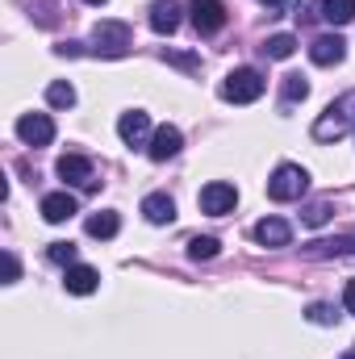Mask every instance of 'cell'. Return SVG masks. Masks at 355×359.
<instances>
[{
  "label": "cell",
  "instance_id": "cell-14",
  "mask_svg": "<svg viewBox=\"0 0 355 359\" xmlns=\"http://www.w3.org/2000/svg\"><path fill=\"white\" fill-rule=\"evenodd\" d=\"M55 172H59V180H67V184L92 188V163L84 159V155H63V159L55 163Z\"/></svg>",
  "mask_w": 355,
  "mask_h": 359
},
{
  "label": "cell",
  "instance_id": "cell-22",
  "mask_svg": "<svg viewBox=\"0 0 355 359\" xmlns=\"http://www.w3.org/2000/svg\"><path fill=\"white\" fill-rule=\"evenodd\" d=\"M314 326H335L339 322V309L335 305H326V301H318V305H309V313H305Z\"/></svg>",
  "mask_w": 355,
  "mask_h": 359
},
{
  "label": "cell",
  "instance_id": "cell-18",
  "mask_svg": "<svg viewBox=\"0 0 355 359\" xmlns=\"http://www.w3.org/2000/svg\"><path fill=\"white\" fill-rule=\"evenodd\" d=\"M322 17L330 25H347L355 21V0H322Z\"/></svg>",
  "mask_w": 355,
  "mask_h": 359
},
{
  "label": "cell",
  "instance_id": "cell-26",
  "mask_svg": "<svg viewBox=\"0 0 355 359\" xmlns=\"http://www.w3.org/2000/svg\"><path fill=\"white\" fill-rule=\"evenodd\" d=\"M21 276V264H17V255L13 251H4V284H13Z\"/></svg>",
  "mask_w": 355,
  "mask_h": 359
},
{
  "label": "cell",
  "instance_id": "cell-13",
  "mask_svg": "<svg viewBox=\"0 0 355 359\" xmlns=\"http://www.w3.org/2000/svg\"><path fill=\"white\" fill-rule=\"evenodd\" d=\"M142 217H147L151 226H168V222H176V201H172L168 192H151V196L142 201Z\"/></svg>",
  "mask_w": 355,
  "mask_h": 359
},
{
  "label": "cell",
  "instance_id": "cell-23",
  "mask_svg": "<svg viewBox=\"0 0 355 359\" xmlns=\"http://www.w3.org/2000/svg\"><path fill=\"white\" fill-rule=\"evenodd\" d=\"M217 247H222V243L205 234V238H192V243H188V255H192V259H213V255H217Z\"/></svg>",
  "mask_w": 355,
  "mask_h": 359
},
{
  "label": "cell",
  "instance_id": "cell-10",
  "mask_svg": "<svg viewBox=\"0 0 355 359\" xmlns=\"http://www.w3.org/2000/svg\"><path fill=\"white\" fill-rule=\"evenodd\" d=\"M180 147H184V134H180L176 126H159V130L151 134V147H147V155H151L155 163H168L172 155H180Z\"/></svg>",
  "mask_w": 355,
  "mask_h": 359
},
{
  "label": "cell",
  "instance_id": "cell-4",
  "mask_svg": "<svg viewBox=\"0 0 355 359\" xmlns=\"http://www.w3.org/2000/svg\"><path fill=\"white\" fill-rule=\"evenodd\" d=\"M234 205H239V188H234V184H226V180H213V184H205V188H201V209H205L209 217L234 213Z\"/></svg>",
  "mask_w": 355,
  "mask_h": 359
},
{
  "label": "cell",
  "instance_id": "cell-15",
  "mask_svg": "<svg viewBox=\"0 0 355 359\" xmlns=\"http://www.w3.org/2000/svg\"><path fill=\"white\" fill-rule=\"evenodd\" d=\"M288 238H293V230H288L284 217H264L255 226V243L260 247H288Z\"/></svg>",
  "mask_w": 355,
  "mask_h": 359
},
{
  "label": "cell",
  "instance_id": "cell-19",
  "mask_svg": "<svg viewBox=\"0 0 355 359\" xmlns=\"http://www.w3.org/2000/svg\"><path fill=\"white\" fill-rule=\"evenodd\" d=\"M293 50H297V38H293V34H272L264 42L267 59H293Z\"/></svg>",
  "mask_w": 355,
  "mask_h": 359
},
{
  "label": "cell",
  "instance_id": "cell-12",
  "mask_svg": "<svg viewBox=\"0 0 355 359\" xmlns=\"http://www.w3.org/2000/svg\"><path fill=\"white\" fill-rule=\"evenodd\" d=\"M96 284H100V271L88 268V264H72L63 271V288L72 297H88V292H96Z\"/></svg>",
  "mask_w": 355,
  "mask_h": 359
},
{
  "label": "cell",
  "instance_id": "cell-30",
  "mask_svg": "<svg viewBox=\"0 0 355 359\" xmlns=\"http://www.w3.org/2000/svg\"><path fill=\"white\" fill-rule=\"evenodd\" d=\"M264 4H267V8H276V4H284V0H264Z\"/></svg>",
  "mask_w": 355,
  "mask_h": 359
},
{
  "label": "cell",
  "instance_id": "cell-21",
  "mask_svg": "<svg viewBox=\"0 0 355 359\" xmlns=\"http://www.w3.org/2000/svg\"><path fill=\"white\" fill-rule=\"evenodd\" d=\"M280 92H284V104H297V100L309 96V80H305V76H284Z\"/></svg>",
  "mask_w": 355,
  "mask_h": 359
},
{
  "label": "cell",
  "instance_id": "cell-28",
  "mask_svg": "<svg viewBox=\"0 0 355 359\" xmlns=\"http://www.w3.org/2000/svg\"><path fill=\"white\" fill-rule=\"evenodd\" d=\"M343 309H347V313H355V280H347V284H343Z\"/></svg>",
  "mask_w": 355,
  "mask_h": 359
},
{
  "label": "cell",
  "instance_id": "cell-31",
  "mask_svg": "<svg viewBox=\"0 0 355 359\" xmlns=\"http://www.w3.org/2000/svg\"><path fill=\"white\" fill-rule=\"evenodd\" d=\"M347 100H351V104H355V92H351V96H347ZM351 126H355V113H351Z\"/></svg>",
  "mask_w": 355,
  "mask_h": 359
},
{
  "label": "cell",
  "instance_id": "cell-24",
  "mask_svg": "<svg viewBox=\"0 0 355 359\" xmlns=\"http://www.w3.org/2000/svg\"><path fill=\"white\" fill-rule=\"evenodd\" d=\"M330 213H335V209H330V201H314V205L305 209V226H326V222H330Z\"/></svg>",
  "mask_w": 355,
  "mask_h": 359
},
{
  "label": "cell",
  "instance_id": "cell-29",
  "mask_svg": "<svg viewBox=\"0 0 355 359\" xmlns=\"http://www.w3.org/2000/svg\"><path fill=\"white\" fill-rule=\"evenodd\" d=\"M168 59H172V63H176V67H188V72H192V67H196V59H192V55H168Z\"/></svg>",
  "mask_w": 355,
  "mask_h": 359
},
{
  "label": "cell",
  "instance_id": "cell-32",
  "mask_svg": "<svg viewBox=\"0 0 355 359\" xmlns=\"http://www.w3.org/2000/svg\"><path fill=\"white\" fill-rule=\"evenodd\" d=\"M84 4H105V0H84Z\"/></svg>",
  "mask_w": 355,
  "mask_h": 359
},
{
  "label": "cell",
  "instance_id": "cell-27",
  "mask_svg": "<svg viewBox=\"0 0 355 359\" xmlns=\"http://www.w3.org/2000/svg\"><path fill=\"white\" fill-rule=\"evenodd\" d=\"M318 17V0H301L297 4V21H314Z\"/></svg>",
  "mask_w": 355,
  "mask_h": 359
},
{
  "label": "cell",
  "instance_id": "cell-9",
  "mask_svg": "<svg viewBox=\"0 0 355 359\" xmlns=\"http://www.w3.org/2000/svg\"><path fill=\"white\" fill-rule=\"evenodd\" d=\"M343 55H347V42L339 34H322V38L309 42V59L318 67H335V63H343Z\"/></svg>",
  "mask_w": 355,
  "mask_h": 359
},
{
  "label": "cell",
  "instance_id": "cell-25",
  "mask_svg": "<svg viewBox=\"0 0 355 359\" xmlns=\"http://www.w3.org/2000/svg\"><path fill=\"white\" fill-rule=\"evenodd\" d=\"M55 264H63V268H72L76 264V243H51V251H46Z\"/></svg>",
  "mask_w": 355,
  "mask_h": 359
},
{
  "label": "cell",
  "instance_id": "cell-20",
  "mask_svg": "<svg viewBox=\"0 0 355 359\" xmlns=\"http://www.w3.org/2000/svg\"><path fill=\"white\" fill-rule=\"evenodd\" d=\"M46 104H51V109H72V104H76V88H72L67 80H55V84L46 88Z\"/></svg>",
  "mask_w": 355,
  "mask_h": 359
},
{
  "label": "cell",
  "instance_id": "cell-17",
  "mask_svg": "<svg viewBox=\"0 0 355 359\" xmlns=\"http://www.w3.org/2000/svg\"><path fill=\"white\" fill-rule=\"evenodd\" d=\"M121 230V217L113 213V209H100V213H92L88 217V234L92 238H113Z\"/></svg>",
  "mask_w": 355,
  "mask_h": 359
},
{
  "label": "cell",
  "instance_id": "cell-6",
  "mask_svg": "<svg viewBox=\"0 0 355 359\" xmlns=\"http://www.w3.org/2000/svg\"><path fill=\"white\" fill-rule=\"evenodd\" d=\"M17 138H21L25 147H51L55 121H51L46 113H25V117H17Z\"/></svg>",
  "mask_w": 355,
  "mask_h": 359
},
{
  "label": "cell",
  "instance_id": "cell-1",
  "mask_svg": "<svg viewBox=\"0 0 355 359\" xmlns=\"http://www.w3.org/2000/svg\"><path fill=\"white\" fill-rule=\"evenodd\" d=\"M309 192V172L297 168V163H280L272 180H267V196L272 201H301Z\"/></svg>",
  "mask_w": 355,
  "mask_h": 359
},
{
  "label": "cell",
  "instance_id": "cell-11",
  "mask_svg": "<svg viewBox=\"0 0 355 359\" xmlns=\"http://www.w3.org/2000/svg\"><path fill=\"white\" fill-rule=\"evenodd\" d=\"M42 217H46L51 226L72 222V217H76V196H72V192H46V196H42Z\"/></svg>",
  "mask_w": 355,
  "mask_h": 359
},
{
  "label": "cell",
  "instance_id": "cell-8",
  "mask_svg": "<svg viewBox=\"0 0 355 359\" xmlns=\"http://www.w3.org/2000/svg\"><path fill=\"white\" fill-rule=\"evenodd\" d=\"M117 134H121L126 147H142V142L151 138V117H147L142 109H130V113L117 117Z\"/></svg>",
  "mask_w": 355,
  "mask_h": 359
},
{
  "label": "cell",
  "instance_id": "cell-2",
  "mask_svg": "<svg viewBox=\"0 0 355 359\" xmlns=\"http://www.w3.org/2000/svg\"><path fill=\"white\" fill-rule=\"evenodd\" d=\"M130 46H134V34H130L126 21H100L92 29V50L105 55V59H121Z\"/></svg>",
  "mask_w": 355,
  "mask_h": 359
},
{
  "label": "cell",
  "instance_id": "cell-7",
  "mask_svg": "<svg viewBox=\"0 0 355 359\" xmlns=\"http://www.w3.org/2000/svg\"><path fill=\"white\" fill-rule=\"evenodd\" d=\"M188 17L196 34H217L226 25V4L222 0H188Z\"/></svg>",
  "mask_w": 355,
  "mask_h": 359
},
{
  "label": "cell",
  "instance_id": "cell-16",
  "mask_svg": "<svg viewBox=\"0 0 355 359\" xmlns=\"http://www.w3.org/2000/svg\"><path fill=\"white\" fill-rule=\"evenodd\" d=\"M180 25V4L176 0H155L151 4V29L155 34H172Z\"/></svg>",
  "mask_w": 355,
  "mask_h": 359
},
{
  "label": "cell",
  "instance_id": "cell-3",
  "mask_svg": "<svg viewBox=\"0 0 355 359\" xmlns=\"http://www.w3.org/2000/svg\"><path fill=\"white\" fill-rule=\"evenodd\" d=\"M264 88H267V80L255 72V67H234V72L222 80V96L234 100V104H251V100H260Z\"/></svg>",
  "mask_w": 355,
  "mask_h": 359
},
{
  "label": "cell",
  "instance_id": "cell-33",
  "mask_svg": "<svg viewBox=\"0 0 355 359\" xmlns=\"http://www.w3.org/2000/svg\"><path fill=\"white\" fill-rule=\"evenodd\" d=\"M343 359H355V351H351V355H343Z\"/></svg>",
  "mask_w": 355,
  "mask_h": 359
},
{
  "label": "cell",
  "instance_id": "cell-5",
  "mask_svg": "<svg viewBox=\"0 0 355 359\" xmlns=\"http://www.w3.org/2000/svg\"><path fill=\"white\" fill-rule=\"evenodd\" d=\"M351 130V113H347V104L339 100V104H326V113L314 121V138L318 142H335V138H343Z\"/></svg>",
  "mask_w": 355,
  "mask_h": 359
}]
</instances>
